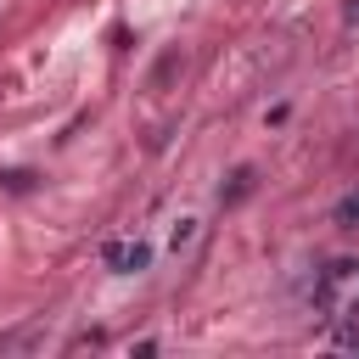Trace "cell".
<instances>
[{
  "mask_svg": "<svg viewBox=\"0 0 359 359\" xmlns=\"http://www.w3.org/2000/svg\"><path fill=\"white\" fill-rule=\"evenodd\" d=\"M314 309L320 320H359V264L353 258H331L320 275H314Z\"/></svg>",
  "mask_w": 359,
  "mask_h": 359,
  "instance_id": "cell-1",
  "label": "cell"
},
{
  "mask_svg": "<svg viewBox=\"0 0 359 359\" xmlns=\"http://www.w3.org/2000/svg\"><path fill=\"white\" fill-rule=\"evenodd\" d=\"M101 258H107V269H118V275H146L151 269V241H107L101 247Z\"/></svg>",
  "mask_w": 359,
  "mask_h": 359,
  "instance_id": "cell-2",
  "label": "cell"
},
{
  "mask_svg": "<svg viewBox=\"0 0 359 359\" xmlns=\"http://www.w3.org/2000/svg\"><path fill=\"white\" fill-rule=\"evenodd\" d=\"M196 236H202V219H191V213H185V219H174V230H168V252H174V258H180V252H191V247H196Z\"/></svg>",
  "mask_w": 359,
  "mask_h": 359,
  "instance_id": "cell-3",
  "label": "cell"
},
{
  "mask_svg": "<svg viewBox=\"0 0 359 359\" xmlns=\"http://www.w3.org/2000/svg\"><path fill=\"white\" fill-rule=\"evenodd\" d=\"M252 185H258V174H252V168L241 163V168L230 174V185H219V202L230 208V202H241V196H252Z\"/></svg>",
  "mask_w": 359,
  "mask_h": 359,
  "instance_id": "cell-4",
  "label": "cell"
},
{
  "mask_svg": "<svg viewBox=\"0 0 359 359\" xmlns=\"http://www.w3.org/2000/svg\"><path fill=\"white\" fill-rule=\"evenodd\" d=\"M331 219H337L342 230H359V191H348V196L331 208Z\"/></svg>",
  "mask_w": 359,
  "mask_h": 359,
  "instance_id": "cell-5",
  "label": "cell"
},
{
  "mask_svg": "<svg viewBox=\"0 0 359 359\" xmlns=\"http://www.w3.org/2000/svg\"><path fill=\"white\" fill-rule=\"evenodd\" d=\"M337 348H348V353H359V325H353V314L337 325Z\"/></svg>",
  "mask_w": 359,
  "mask_h": 359,
  "instance_id": "cell-6",
  "label": "cell"
},
{
  "mask_svg": "<svg viewBox=\"0 0 359 359\" xmlns=\"http://www.w3.org/2000/svg\"><path fill=\"white\" fill-rule=\"evenodd\" d=\"M348 22H359V0H348Z\"/></svg>",
  "mask_w": 359,
  "mask_h": 359,
  "instance_id": "cell-7",
  "label": "cell"
}]
</instances>
